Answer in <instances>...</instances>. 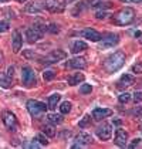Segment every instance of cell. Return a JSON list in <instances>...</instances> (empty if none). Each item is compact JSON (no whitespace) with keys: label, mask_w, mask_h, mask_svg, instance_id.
<instances>
[{"label":"cell","mask_w":142,"mask_h":149,"mask_svg":"<svg viewBox=\"0 0 142 149\" xmlns=\"http://www.w3.org/2000/svg\"><path fill=\"white\" fill-rule=\"evenodd\" d=\"M90 143H93V136L90 134H87V132H81L80 135H77V136L74 138V143L71 145V148L72 149L84 148V146H87Z\"/></svg>","instance_id":"obj_7"},{"label":"cell","mask_w":142,"mask_h":149,"mask_svg":"<svg viewBox=\"0 0 142 149\" xmlns=\"http://www.w3.org/2000/svg\"><path fill=\"white\" fill-rule=\"evenodd\" d=\"M97 136L100 138L101 141H109L112 136V126L111 124L104 122L102 125H100L97 128Z\"/></svg>","instance_id":"obj_10"},{"label":"cell","mask_w":142,"mask_h":149,"mask_svg":"<svg viewBox=\"0 0 142 149\" xmlns=\"http://www.w3.org/2000/svg\"><path fill=\"white\" fill-rule=\"evenodd\" d=\"M119 102L121 104H127V102H129V100H131V94H128V92H124V94H121L119 95Z\"/></svg>","instance_id":"obj_29"},{"label":"cell","mask_w":142,"mask_h":149,"mask_svg":"<svg viewBox=\"0 0 142 149\" xmlns=\"http://www.w3.org/2000/svg\"><path fill=\"white\" fill-rule=\"evenodd\" d=\"M13 72H14V67H9V68H7V77H9L10 80L13 78Z\"/></svg>","instance_id":"obj_39"},{"label":"cell","mask_w":142,"mask_h":149,"mask_svg":"<svg viewBox=\"0 0 142 149\" xmlns=\"http://www.w3.org/2000/svg\"><path fill=\"white\" fill-rule=\"evenodd\" d=\"M65 3H72V1H75V0H64Z\"/></svg>","instance_id":"obj_41"},{"label":"cell","mask_w":142,"mask_h":149,"mask_svg":"<svg viewBox=\"0 0 142 149\" xmlns=\"http://www.w3.org/2000/svg\"><path fill=\"white\" fill-rule=\"evenodd\" d=\"M70 111H71V102L65 101V102H63L60 105V112L61 114H68Z\"/></svg>","instance_id":"obj_26"},{"label":"cell","mask_w":142,"mask_h":149,"mask_svg":"<svg viewBox=\"0 0 142 149\" xmlns=\"http://www.w3.org/2000/svg\"><path fill=\"white\" fill-rule=\"evenodd\" d=\"M106 16H109L106 12H97L95 13V17H97L98 20H101V19H106Z\"/></svg>","instance_id":"obj_36"},{"label":"cell","mask_w":142,"mask_h":149,"mask_svg":"<svg viewBox=\"0 0 142 149\" xmlns=\"http://www.w3.org/2000/svg\"><path fill=\"white\" fill-rule=\"evenodd\" d=\"M47 31L53 33V34H56V33H58L60 31V29H58V26H57V24L51 23V24H48L47 26Z\"/></svg>","instance_id":"obj_32"},{"label":"cell","mask_w":142,"mask_h":149,"mask_svg":"<svg viewBox=\"0 0 142 149\" xmlns=\"http://www.w3.org/2000/svg\"><path fill=\"white\" fill-rule=\"evenodd\" d=\"M24 57L26 58H36L37 56H36L34 53H31V51H24Z\"/></svg>","instance_id":"obj_37"},{"label":"cell","mask_w":142,"mask_h":149,"mask_svg":"<svg viewBox=\"0 0 142 149\" xmlns=\"http://www.w3.org/2000/svg\"><path fill=\"white\" fill-rule=\"evenodd\" d=\"M9 23L7 22H0V33H6L9 30Z\"/></svg>","instance_id":"obj_34"},{"label":"cell","mask_w":142,"mask_h":149,"mask_svg":"<svg viewBox=\"0 0 142 149\" xmlns=\"http://www.w3.org/2000/svg\"><path fill=\"white\" fill-rule=\"evenodd\" d=\"M47 31V26H38L36 24L34 27H30L26 30V38L29 43H36L43 38V33Z\"/></svg>","instance_id":"obj_3"},{"label":"cell","mask_w":142,"mask_h":149,"mask_svg":"<svg viewBox=\"0 0 142 149\" xmlns=\"http://www.w3.org/2000/svg\"><path fill=\"white\" fill-rule=\"evenodd\" d=\"M0 63H1V56H0Z\"/></svg>","instance_id":"obj_46"},{"label":"cell","mask_w":142,"mask_h":149,"mask_svg":"<svg viewBox=\"0 0 142 149\" xmlns=\"http://www.w3.org/2000/svg\"><path fill=\"white\" fill-rule=\"evenodd\" d=\"M1 119H3V124L6 125V128L9 131H16V128H17V119H16L14 114H12L10 111H3Z\"/></svg>","instance_id":"obj_9"},{"label":"cell","mask_w":142,"mask_h":149,"mask_svg":"<svg viewBox=\"0 0 142 149\" xmlns=\"http://www.w3.org/2000/svg\"><path fill=\"white\" fill-rule=\"evenodd\" d=\"M44 7L51 13H61L64 10V4L60 0H46L44 1Z\"/></svg>","instance_id":"obj_12"},{"label":"cell","mask_w":142,"mask_h":149,"mask_svg":"<svg viewBox=\"0 0 142 149\" xmlns=\"http://www.w3.org/2000/svg\"><path fill=\"white\" fill-rule=\"evenodd\" d=\"M122 1H129V0H122Z\"/></svg>","instance_id":"obj_45"},{"label":"cell","mask_w":142,"mask_h":149,"mask_svg":"<svg viewBox=\"0 0 142 149\" xmlns=\"http://www.w3.org/2000/svg\"><path fill=\"white\" fill-rule=\"evenodd\" d=\"M91 91H93V87H91L90 84H83V85L80 87V92L84 94V95H85V94H90Z\"/></svg>","instance_id":"obj_30"},{"label":"cell","mask_w":142,"mask_h":149,"mask_svg":"<svg viewBox=\"0 0 142 149\" xmlns=\"http://www.w3.org/2000/svg\"><path fill=\"white\" fill-rule=\"evenodd\" d=\"M36 139H37V142H38L41 146H47L48 145L47 138H46V135H43V134H38V135L36 136Z\"/></svg>","instance_id":"obj_27"},{"label":"cell","mask_w":142,"mask_h":149,"mask_svg":"<svg viewBox=\"0 0 142 149\" xmlns=\"http://www.w3.org/2000/svg\"><path fill=\"white\" fill-rule=\"evenodd\" d=\"M43 134H44L46 136L53 138V136H56V129L51 125H44L43 126Z\"/></svg>","instance_id":"obj_23"},{"label":"cell","mask_w":142,"mask_h":149,"mask_svg":"<svg viewBox=\"0 0 142 149\" xmlns=\"http://www.w3.org/2000/svg\"><path fill=\"white\" fill-rule=\"evenodd\" d=\"M134 101H135V104L142 101V92L141 91H135V94H134Z\"/></svg>","instance_id":"obj_35"},{"label":"cell","mask_w":142,"mask_h":149,"mask_svg":"<svg viewBox=\"0 0 142 149\" xmlns=\"http://www.w3.org/2000/svg\"><path fill=\"white\" fill-rule=\"evenodd\" d=\"M47 119L51 122V124H61L63 122V116L57 114H48Z\"/></svg>","instance_id":"obj_24"},{"label":"cell","mask_w":142,"mask_h":149,"mask_svg":"<svg viewBox=\"0 0 142 149\" xmlns=\"http://www.w3.org/2000/svg\"><path fill=\"white\" fill-rule=\"evenodd\" d=\"M125 64V54L121 53V51H115L114 54L108 56L104 61V70L106 72L112 74L115 71H118L122 65Z\"/></svg>","instance_id":"obj_1"},{"label":"cell","mask_w":142,"mask_h":149,"mask_svg":"<svg viewBox=\"0 0 142 149\" xmlns=\"http://www.w3.org/2000/svg\"><path fill=\"white\" fill-rule=\"evenodd\" d=\"M17 1H19V3H23V1H26V0H17Z\"/></svg>","instance_id":"obj_42"},{"label":"cell","mask_w":142,"mask_h":149,"mask_svg":"<svg viewBox=\"0 0 142 149\" xmlns=\"http://www.w3.org/2000/svg\"><path fill=\"white\" fill-rule=\"evenodd\" d=\"M43 9H44V4H41V1H31L30 4L26 6L27 13H40Z\"/></svg>","instance_id":"obj_17"},{"label":"cell","mask_w":142,"mask_h":149,"mask_svg":"<svg viewBox=\"0 0 142 149\" xmlns=\"http://www.w3.org/2000/svg\"><path fill=\"white\" fill-rule=\"evenodd\" d=\"M129 1H142V0H129Z\"/></svg>","instance_id":"obj_43"},{"label":"cell","mask_w":142,"mask_h":149,"mask_svg":"<svg viewBox=\"0 0 142 149\" xmlns=\"http://www.w3.org/2000/svg\"><path fill=\"white\" fill-rule=\"evenodd\" d=\"M109 115H112V111L108 109V108H95L93 111V118L95 121H101V119H104Z\"/></svg>","instance_id":"obj_16"},{"label":"cell","mask_w":142,"mask_h":149,"mask_svg":"<svg viewBox=\"0 0 142 149\" xmlns=\"http://www.w3.org/2000/svg\"><path fill=\"white\" fill-rule=\"evenodd\" d=\"M54 77H56V72H54V71H51V70L44 71V74H43V78H44V81H51Z\"/></svg>","instance_id":"obj_28"},{"label":"cell","mask_w":142,"mask_h":149,"mask_svg":"<svg viewBox=\"0 0 142 149\" xmlns=\"http://www.w3.org/2000/svg\"><path fill=\"white\" fill-rule=\"evenodd\" d=\"M27 111L30 112L31 116L38 118L40 115H43L47 111V105L44 102L36 101V100H30V101H27Z\"/></svg>","instance_id":"obj_4"},{"label":"cell","mask_w":142,"mask_h":149,"mask_svg":"<svg viewBox=\"0 0 142 149\" xmlns=\"http://www.w3.org/2000/svg\"><path fill=\"white\" fill-rule=\"evenodd\" d=\"M12 44H13V53H19L20 48L23 46V37L20 34V31H14L13 33V38H12Z\"/></svg>","instance_id":"obj_15"},{"label":"cell","mask_w":142,"mask_h":149,"mask_svg":"<svg viewBox=\"0 0 142 149\" xmlns=\"http://www.w3.org/2000/svg\"><path fill=\"white\" fill-rule=\"evenodd\" d=\"M100 48L101 50H106V48H112L119 43V36L118 34H108L106 37H102L100 41Z\"/></svg>","instance_id":"obj_8"},{"label":"cell","mask_w":142,"mask_h":149,"mask_svg":"<svg viewBox=\"0 0 142 149\" xmlns=\"http://www.w3.org/2000/svg\"><path fill=\"white\" fill-rule=\"evenodd\" d=\"M131 70H132V72H135V74H142V61H138L136 64H134Z\"/></svg>","instance_id":"obj_31"},{"label":"cell","mask_w":142,"mask_h":149,"mask_svg":"<svg viewBox=\"0 0 142 149\" xmlns=\"http://www.w3.org/2000/svg\"><path fill=\"white\" fill-rule=\"evenodd\" d=\"M87 48H88L87 43H84L81 40H77V41H74L72 46H71V53H72V54H77V53H81V51L87 50Z\"/></svg>","instance_id":"obj_18"},{"label":"cell","mask_w":142,"mask_h":149,"mask_svg":"<svg viewBox=\"0 0 142 149\" xmlns=\"http://www.w3.org/2000/svg\"><path fill=\"white\" fill-rule=\"evenodd\" d=\"M139 143H141V139H139V138H136V139H134V142L129 145V148H135V146H138Z\"/></svg>","instance_id":"obj_38"},{"label":"cell","mask_w":142,"mask_h":149,"mask_svg":"<svg viewBox=\"0 0 142 149\" xmlns=\"http://www.w3.org/2000/svg\"><path fill=\"white\" fill-rule=\"evenodd\" d=\"M141 129H142V126H141Z\"/></svg>","instance_id":"obj_47"},{"label":"cell","mask_w":142,"mask_h":149,"mask_svg":"<svg viewBox=\"0 0 142 149\" xmlns=\"http://www.w3.org/2000/svg\"><path fill=\"white\" fill-rule=\"evenodd\" d=\"M84 80H85L84 74H81V72H75L74 75L68 77V84H70V85H77V84L83 82Z\"/></svg>","instance_id":"obj_21"},{"label":"cell","mask_w":142,"mask_h":149,"mask_svg":"<svg viewBox=\"0 0 142 149\" xmlns=\"http://www.w3.org/2000/svg\"><path fill=\"white\" fill-rule=\"evenodd\" d=\"M60 100H61V95H60V94H53V95H50V97H48L47 108L48 109H56V107H57V104L60 102Z\"/></svg>","instance_id":"obj_20"},{"label":"cell","mask_w":142,"mask_h":149,"mask_svg":"<svg viewBox=\"0 0 142 149\" xmlns=\"http://www.w3.org/2000/svg\"><path fill=\"white\" fill-rule=\"evenodd\" d=\"M4 1H7V0H0V3H4Z\"/></svg>","instance_id":"obj_44"},{"label":"cell","mask_w":142,"mask_h":149,"mask_svg":"<svg viewBox=\"0 0 142 149\" xmlns=\"http://www.w3.org/2000/svg\"><path fill=\"white\" fill-rule=\"evenodd\" d=\"M134 84V77L129 75V74H125L122 75L118 81V88H125V87H129Z\"/></svg>","instance_id":"obj_19"},{"label":"cell","mask_w":142,"mask_h":149,"mask_svg":"<svg viewBox=\"0 0 142 149\" xmlns=\"http://www.w3.org/2000/svg\"><path fill=\"white\" fill-rule=\"evenodd\" d=\"M65 67L71 70H84L87 67V63H85V58L84 57H74L67 61Z\"/></svg>","instance_id":"obj_11"},{"label":"cell","mask_w":142,"mask_h":149,"mask_svg":"<svg viewBox=\"0 0 142 149\" xmlns=\"http://www.w3.org/2000/svg\"><path fill=\"white\" fill-rule=\"evenodd\" d=\"M22 81H23V84L26 87H33L36 85V72L33 71L31 67H29V65H26L22 68Z\"/></svg>","instance_id":"obj_5"},{"label":"cell","mask_w":142,"mask_h":149,"mask_svg":"<svg viewBox=\"0 0 142 149\" xmlns=\"http://www.w3.org/2000/svg\"><path fill=\"white\" fill-rule=\"evenodd\" d=\"M65 57H67L65 51H63V50H53L48 56L40 58V60H41V63H44V64H54V63H58L61 60H64Z\"/></svg>","instance_id":"obj_6"},{"label":"cell","mask_w":142,"mask_h":149,"mask_svg":"<svg viewBox=\"0 0 142 149\" xmlns=\"http://www.w3.org/2000/svg\"><path fill=\"white\" fill-rule=\"evenodd\" d=\"M90 119H91V118H90L88 115H85V116L83 118V121H80L78 126H80V128H87V126H88V124H90Z\"/></svg>","instance_id":"obj_33"},{"label":"cell","mask_w":142,"mask_h":149,"mask_svg":"<svg viewBox=\"0 0 142 149\" xmlns=\"http://www.w3.org/2000/svg\"><path fill=\"white\" fill-rule=\"evenodd\" d=\"M10 82H12V80H10L7 75L0 74V85H1L3 88H9V87H10Z\"/></svg>","instance_id":"obj_25"},{"label":"cell","mask_w":142,"mask_h":149,"mask_svg":"<svg viewBox=\"0 0 142 149\" xmlns=\"http://www.w3.org/2000/svg\"><path fill=\"white\" fill-rule=\"evenodd\" d=\"M88 3H90V1H87V0H85V1H81V3H78V6L72 10V16H75V17H77V16H78V13H81L83 10H85L88 6H91V4H88Z\"/></svg>","instance_id":"obj_22"},{"label":"cell","mask_w":142,"mask_h":149,"mask_svg":"<svg viewBox=\"0 0 142 149\" xmlns=\"http://www.w3.org/2000/svg\"><path fill=\"white\" fill-rule=\"evenodd\" d=\"M134 17H135L134 9L124 7V9H121V10L112 17V23L117 24V26H128V24H131L134 22Z\"/></svg>","instance_id":"obj_2"},{"label":"cell","mask_w":142,"mask_h":149,"mask_svg":"<svg viewBox=\"0 0 142 149\" xmlns=\"http://www.w3.org/2000/svg\"><path fill=\"white\" fill-rule=\"evenodd\" d=\"M40 146H41V145L37 142V139H33V142L30 143V148H40Z\"/></svg>","instance_id":"obj_40"},{"label":"cell","mask_w":142,"mask_h":149,"mask_svg":"<svg viewBox=\"0 0 142 149\" xmlns=\"http://www.w3.org/2000/svg\"><path fill=\"white\" fill-rule=\"evenodd\" d=\"M127 141H128V132L127 131H124V129H117V132H115V139H114V142H115V145L119 146V148H124V146H127Z\"/></svg>","instance_id":"obj_13"},{"label":"cell","mask_w":142,"mask_h":149,"mask_svg":"<svg viewBox=\"0 0 142 149\" xmlns=\"http://www.w3.org/2000/svg\"><path fill=\"white\" fill-rule=\"evenodd\" d=\"M80 36H83L84 38H88L91 41H95V43H98L102 38V36L100 34L97 30H94V29H85L83 31H80Z\"/></svg>","instance_id":"obj_14"}]
</instances>
